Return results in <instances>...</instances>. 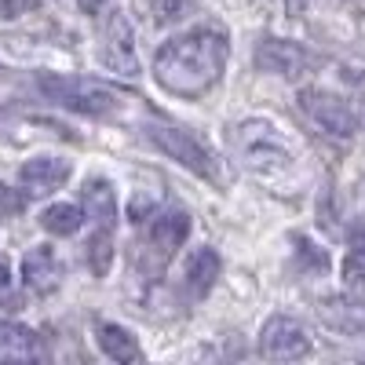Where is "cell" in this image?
Returning <instances> with one entry per match:
<instances>
[{
    "label": "cell",
    "mask_w": 365,
    "mask_h": 365,
    "mask_svg": "<svg viewBox=\"0 0 365 365\" xmlns=\"http://www.w3.org/2000/svg\"><path fill=\"white\" fill-rule=\"evenodd\" d=\"M77 4H81V8L88 11V15H96V11H99V8L106 4V0H77Z\"/></svg>",
    "instance_id": "7402d4cb"
},
{
    "label": "cell",
    "mask_w": 365,
    "mask_h": 365,
    "mask_svg": "<svg viewBox=\"0 0 365 365\" xmlns=\"http://www.w3.org/2000/svg\"><path fill=\"white\" fill-rule=\"evenodd\" d=\"M220 278V252L216 249H197L190 259H187V270H182V285L190 289L194 299L208 296L212 285Z\"/></svg>",
    "instance_id": "5bb4252c"
},
{
    "label": "cell",
    "mask_w": 365,
    "mask_h": 365,
    "mask_svg": "<svg viewBox=\"0 0 365 365\" xmlns=\"http://www.w3.org/2000/svg\"><path fill=\"white\" fill-rule=\"evenodd\" d=\"M299 110L307 113L314 125L336 139H351L354 128H358V117H354V106L332 91H322V88H307L299 91Z\"/></svg>",
    "instance_id": "277c9868"
},
{
    "label": "cell",
    "mask_w": 365,
    "mask_h": 365,
    "mask_svg": "<svg viewBox=\"0 0 365 365\" xmlns=\"http://www.w3.org/2000/svg\"><path fill=\"white\" fill-rule=\"evenodd\" d=\"M351 4H354V0H351Z\"/></svg>",
    "instance_id": "cb8c5ba5"
},
{
    "label": "cell",
    "mask_w": 365,
    "mask_h": 365,
    "mask_svg": "<svg viewBox=\"0 0 365 365\" xmlns=\"http://www.w3.org/2000/svg\"><path fill=\"white\" fill-rule=\"evenodd\" d=\"M150 11H154V22H179L182 15L190 11V0H146Z\"/></svg>",
    "instance_id": "ffe728a7"
},
{
    "label": "cell",
    "mask_w": 365,
    "mask_h": 365,
    "mask_svg": "<svg viewBox=\"0 0 365 365\" xmlns=\"http://www.w3.org/2000/svg\"><path fill=\"white\" fill-rule=\"evenodd\" d=\"M99 58L103 66L113 70V73H125V77H135L139 73V55H135V37H132V26L128 19L113 11L103 26V37H99Z\"/></svg>",
    "instance_id": "5b68a950"
},
{
    "label": "cell",
    "mask_w": 365,
    "mask_h": 365,
    "mask_svg": "<svg viewBox=\"0 0 365 365\" xmlns=\"http://www.w3.org/2000/svg\"><path fill=\"white\" fill-rule=\"evenodd\" d=\"M22 194L19 190H11L8 182H0V220H8V216H19L22 212Z\"/></svg>",
    "instance_id": "44dd1931"
},
{
    "label": "cell",
    "mask_w": 365,
    "mask_h": 365,
    "mask_svg": "<svg viewBox=\"0 0 365 365\" xmlns=\"http://www.w3.org/2000/svg\"><path fill=\"white\" fill-rule=\"evenodd\" d=\"M63 270L66 267H63V259H58V252L51 245H34V249L22 256V282L34 289V292H41V296H48V292L58 289Z\"/></svg>",
    "instance_id": "30bf717a"
},
{
    "label": "cell",
    "mask_w": 365,
    "mask_h": 365,
    "mask_svg": "<svg viewBox=\"0 0 365 365\" xmlns=\"http://www.w3.org/2000/svg\"><path fill=\"white\" fill-rule=\"evenodd\" d=\"M344 285L354 292H365V245L351 249L344 259Z\"/></svg>",
    "instance_id": "d6986e66"
},
{
    "label": "cell",
    "mask_w": 365,
    "mask_h": 365,
    "mask_svg": "<svg viewBox=\"0 0 365 365\" xmlns=\"http://www.w3.org/2000/svg\"><path fill=\"white\" fill-rule=\"evenodd\" d=\"M318 322L340 336H365V299L325 296L318 303Z\"/></svg>",
    "instance_id": "9c48e42d"
},
{
    "label": "cell",
    "mask_w": 365,
    "mask_h": 365,
    "mask_svg": "<svg viewBox=\"0 0 365 365\" xmlns=\"http://www.w3.org/2000/svg\"><path fill=\"white\" fill-rule=\"evenodd\" d=\"M150 220H154V223H150V230H146L150 245L158 249L161 259H168L182 245V241H187V234H190V212L165 208V212H158V216H150Z\"/></svg>",
    "instance_id": "7c38bea8"
},
{
    "label": "cell",
    "mask_w": 365,
    "mask_h": 365,
    "mask_svg": "<svg viewBox=\"0 0 365 365\" xmlns=\"http://www.w3.org/2000/svg\"><path fill=\"white\" fill-rule=\"evenodd\" d=\"M81 223H84V212H81L77 205H70V201L48 205V208H44V216H41V227H44L48 234H55V237H70V234H77Z\"/></svg>",
    "instance_id": "e0dca14e"
},
{
    "label": "cell",
    "mask_w": 365,
    "mask_h": 365,
    "mask_svg": "<svg viewBox=\"0 0 365 365\" xmlns=\"http://www.w3.org/2000/svg\"><path fill=\"white\" fill-rule=\"evenodd\" d=\"M259 351L274 361L307 358L311 354L307 329H303L299 322H292V318H285V314H274V318H267V325L259 332Z\"/></svg>",
    "instance_id": "8992f818"
},
{
    "label": "cell",
    "mask_w": 365,
    "mask_h": 365,
    "mask_svg": "<svg viewBox=\"0 0 365 365\" xmlns=\"http://www.w3.org/2000/svg\"><path fill=\"white\" fill-rule=\"evenodd\" d=\"M0 289H8V263L0 259Z\"/></svg>",
    "instance_id": "603a6c76"
},
{
    "label": "cell",
    "mask_w": 365,
    "mask_h": 365,
    "mask_svg": "<svg viewBox=\"0 0 365 365\" xmlns=\"http://www.w3.org/2000/svg\"><path fill=\"white\" fill-rule=\"evenodd\" d=\"M150 139H154L158 150H165L168 158H175L182 168H190L194 175H205V179L216 175V161H212V154H208V150H205L190 132L158 125V128H150Z\"/></svg>",
    "instance_id": "52a82bcc"
},
{
    "label": "cell",
    "mask_w": 365,
    "mask_h": 365,
    "mask_svg": "<svg viewBox=\"0 0 365 365\" xmlns=\"http://www.w3.org/2000/svg\"><path fill=\"white\" fill-rule=\"evenodd\" d=\"M234 150H237V161L245 165L252 175H282L292 168V146L285 143V135L270 125V120H241L237 132H234Z\"/></svg>",
    "instance_id": "7a4b0ae2"
},
{
    "label": "cell",
    "mask_w": 365,
    "mask_h": 365,
    "mask_svg": "<svg viewBox=\"0 0 365 365\" xmlns=\"http://www.w3.org/2000/svg\"><path fill=\"white\" fill-rule=\"evenodd\" d=\"M84 212H88V220L96 223V227H103V230H113V223H117V194H113V187L106 179H88L84 182Z\"/></svg>",
    "instance_id": "4fadbf2b"
},
{
    "label": "cell",
    "mask_w": 365,
    "mask_h": 365,
    "mask_svg": "<svg viewBox=\"0 0 365 365\" xmlns=\"http://www.w3.org/2000/svg\"><path fill=\"white\" fill-rule=\"evenodd\" d=\"M37 358V336L19 322H0V361H29Z\"/></svg>",
    "instance_id": "9a60e30c"
},
{
    "label": "cell",
    "mask_w": 365,
    "mask_h": 365,
    "mask_svg": "<svg viewBox=\"0 0 365 365\" xmlns=\"http://www.w3.org/2000/svg\"><path fill=\"white\" fill-rule=\"evenodd\" d=\"M41 91L48 99H55L58 106L88 113V117H110V113L120 110V103H125V96H120L117 88H110L103 81H88V77H55V73H44L41 77Z\"/></svg>",
    "instance_id": "3957f363"
},
{
    "label": "cell",
    "mask_w": 365,
    "mask_h": 365,
    "mask_svg": "<svg viewBox=\"0 0 365 365\" xmlns=\"http://www.w3.org/2000/svg\"><path fill=\"white\" fill-rule=\"evenodd\" d=\"M70 172H73V165H70L66 158L41 154V158H29V161L19 168V179H22V187H26L29 194L41 197V194H51V190L63 187V182L70 179Z\"/></svg>",
    "instance_id": "8fae6325"
},
{
    "label": "cell",
    "mask_w": 365,
    "mask_h": 365,
    "mask_svg": "<svg viewBox=\"0 0 365 365\" xmlns=\"http://www.w3.org/2000/svg\"><path fill=\"white\" fill-rule=\"evenodd\" d=\"M227 37L220 29H190L182 37H172L154 55V77L165 91L179 99H201L223 77L227 66Z\"/></svg>",
    "instance_id": "6da1fadb"
},
{
    "label": "cell",
    "mask_w": 365,
    "mask_h": 365,
    "mask_svg": "<svg viewBox=\"0 0 365 365\" xmlns=\"http://www.w3.org/2000/svg\"><path fill=\"white\" fill-rule=\"evenodd\" d=\"M256 66L263 73H278V77H303L314 66V55L296 44V41H282V37H267L256 48Z\"/></svg>",
    "instance_id": "ba28073f"
},
{
    "label": "cell",
    "mask_w": 365,
    "mask_h": 365,
    "mask_svg": "<svg viewBox=\"0 0 365 365\" xmlns=\"http://www.w3.org/2000/svg\"><path fill=\"white\" fill-rule=\"evenodd\" d=\"M99 347L113 361H139V344L125 325H113V322L99 325Z\"/></svg>",
    "instance_id": "2e32d148"
},
{
    "label": "cell",
    "mask_w": 365,
    "mask_h": 365,
    "mask_svg": "<svg viewBox=\"0 0 365 365\" xmlns=\"http://www.w3.org/2000/svg\"><path fill=\"white\" fill-rule=\"evenodd\" d=\"M84 256H88V267H91V274L96 278H106V270H110V263H113V237H110V230H96V237L84 245Z\"/></svg>",
    "instance_id": "ac0fdd59"
}]
</instances>
